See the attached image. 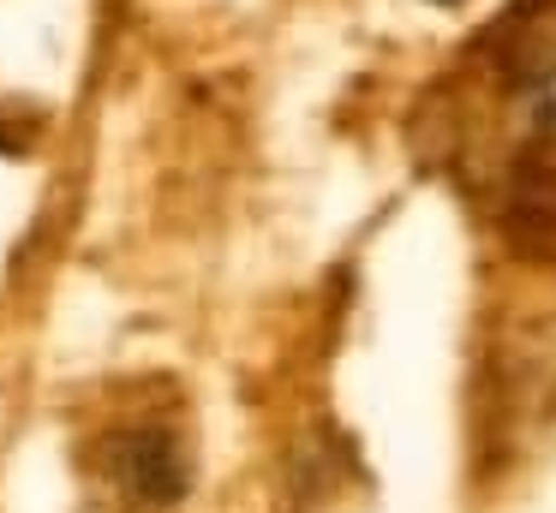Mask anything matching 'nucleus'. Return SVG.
Masks as SVG:
<instances>
[{"label":"nucleus","instance_id":"nucleus-1","mask_svg":"<svg viewBox=\"0 0 556 513\" xmlns=\"http://www.w3.org/2000/svg\"><path fill=\"white\" fill-rule=\"evenodd\" d=\"M437 7H460V0H437Z\"/></svg>","mask_w":556,"mask_h":513}]
</instances>
